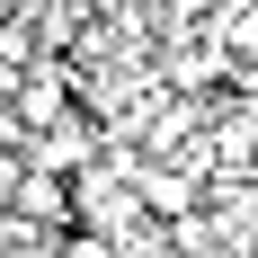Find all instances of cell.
<instances>
[{
    "label": "cell",
    "mask_w": 258,
    "mask_h": 258,
    "mask_svg": "<svg viewBox=\"0 0 258 258\" xmlns=\"http://www.w3.org/2000/svg\"><path fill=\"white\" fill-rule=\"evenodd\" d=\"M249 187H258V169H249Z\"/></svg>",
    "instance_id": "4"
},
{
    "label": "cell",
    "mask_w": 258,
    "mask_h": 258,
    "mask_svg": "<svg viewBox=\"0 0 258 258\" xmlns=\"http://www.w3.org/2000/svg\"><path fill=\"white\" fill-rule=\"evenodd\" d=\"M169 9V27H196V18H223V9H240V0H160Z\"/></svg>",
    "instance_id": "2"
},
{
    "label": "cell",
    "mask_w": 258,
    "mask_h": 258,
    "mask_svg": "<svg viewBox=\"0 0 258 258\" xmlns=\"http://www.w3.org/2000/svg\"><path fill=\"white\" fill-rule=\"evenodd\" d=\"M89 9H107V0H89Z\"/></svg>",
    "instance_id": "3"
},
{
    "label": "cell",
    "mask_w": 258,
    "mask_h": 258,
    "mask_svg": "<svg viewBox=\"0 0 258 258\" xmlns=\"http://www.w3.org/2000/svg\"><path fill=\"white\" fill-rule=\"evenodd\" d=\"M62 258H125V240H116V232H89V223H80V232H62Z\"/></svg>",
    "instance_id": "1"
}]
</instances>
